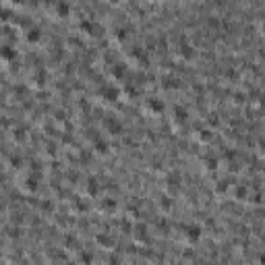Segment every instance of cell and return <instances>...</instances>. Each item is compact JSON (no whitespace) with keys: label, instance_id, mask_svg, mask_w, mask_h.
Returning a JSON list of instances; mask_svg holds the SVG:
<instances>
[{"label":"cell","instance_id":"1","mask_svg":"<svg viewBox=\"0 0 265 265\" xmlns=\"http://www.w3.org/2000/svg\"><path fill=\"white\" fill-rule=\"evenodd\" d=\"M58 11H60V15H66V13H68V4L60 2V4H58Z\"/></svg>","mask_w":265,"mask_h":265}]
</instances>
